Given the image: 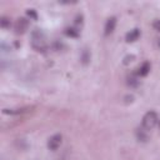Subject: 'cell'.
<instances>
[{"mask_svg": "<svg viewBox=\"0 0 160 160\" xmlns=\"http://www.w3.org/2000/svg\"><path fill=\"white\" fill-rule=\"evenodd\" d=\"M152 26H154V29H155V30L160 31V20H156V21L152 24Z\"/></svg>", "mask_w": 160, "mask_h": 160, "instance_id": "obj_16", "label": "cell"}, {"mask_svg": "<svg viewBox=\"0 0 160 160\" xmlns=\"http://www.w3.org/2000/svg\"><path fill=\"white\" fill-rule=\"evenodd\" d=\"M150 62L149 61H145V62H142L141 65H140V68H139V70H138V76H146L148 74H149V71H150Z\"/></svg>", "mask_w": 160, "mask_h": 160, "instance_id": "obj_8", "label": "cell"}, {"mask_svg": "<svg viewBox=\"0 0 160 160\" xmlns=\"http://www.w3.org/2000/svg\"><path fill=\"white\" fill-rule=\"evenodd\" d=\"M128 85H130V86H132V88H135V86H138V85H139L138 74H136L135 76H130V78L128 79Z\"/></svg>", "mask_w": 160, "mask_h": 160, "instance_id": "obj_12", "label": "cell"}, {"mask_svg": "<svg viewBox=\"0 0 160 160\" xmlns=\"http://www.w3.org/2000/svg\"><path fill=\"white\" fill-rule=\"evenodd\" d=\"M125 102L128 104V102H132V100H134V96L132 95H128V96H125Z\"/></svg>", "mask_w": 160, "mask_h": 160, "instance_id": "obj_17", "label": "cell"}, {"mask_svg": "<svg viewBox=\"0 0 160 160\" xmlns=\"http://www.w3.org/2000/svg\"><path fill=\"white\" fill-rule=\"evenodd\" d=\"M122 60H124V61H122V64H124V65H129L131 61H134V60H135V55H132V54H131V55H126Z\"/></svg>", "mask_w": 160, "mask_h": 160, "instance_id": "obj_14", "label": "cell"}, {"mask_svg": "<svg viewBox=\"0 0 160 160\" xmlns=\"http://www.w3.org/2000/svg\"><path fill=\"white\" fill-rule=\"evenodd\" d=\"M65 34H66L68 36L76 38V36L79 35V30H76V29H74V28H68V29L65 30Z\"/></svg>", "mask_w": 160, "mask_h": 160, "instance_id": "obj_10", "label": "cell"}, {"mask_svg": "<svg viewBox=\"0 0 160 160\" xmlns=\"http://www.w3.org/2000/svg\"><path fill=\"white\" fill-rule=\"evenodd\" d=\"M158 121H159L158 114H156L155 111L150 110V111H148V112L144 115V118H142V121H141L142 129L146 130V131H149V130H151V129L155 128V125L158 124Z\"/></svg>", "mask_w": 160, "mask_h": 160, "instance_id": "obj_2", "label": "cell"}, {"mask_svg": "<svg viewBox=\"0 0 160 160\" xmlns=\"http://www.w3.org/2000/svg\"><path fill=\"white\" fill-rule=\"evenodd\" d=\"M61 142H62V135L61 134H55L48 140V148H49V150L55 151L60 148Z\"/></svg>", "mask_w": 160, "mask_h": 160, "instance_id": "obj_3", "label": "cell"}, {"mask_svg": "<svg viewBox=\"0 0 160 160\" xmlns=\"http://www.w3.org/2000/svg\"><path fill=\"white\" fill-rule=\"evenodd\" d=\"M115 26H116V18H115V16L109 18V19L106 20L105 28H104V34H105V36L112 34V31L115 30Z\"/></svg>", "mask_w": 160, "mask_h": 160, "instance_id": "obj_5", "label": "cell"}, {"mask_svg": "<svg viewBox=\"0 0 160 160\" xmlns=\"http://www.w3.org/2000/svg\"><path fill=\"white\" fill-rule=\"evenodd\" d=\"M26 15H28L30 19H34V20H36V19H38V14H36V11H35L34 9H28Z\"/></svg>", "mask_w": 160, "mask_h": 160, "instance_id": "obj_15", "label": "cell"}, {"mask_svg": "<svg viewBox=\"0 0 160 160\" xmlns=\"http://www.w3.org/2000/svg\"><path fill=\"white\" fill-rule=\"evenodd\" d=\"M139 36H140V30L135 28V29L130 30L129 32H126L125 40H126L128 42H132V41H136V40L139 39Z\"/></svg>", "mask_w": 160, "mask_h": 160, "instance_id": "obj_6", "label": "cell"}, {"mask_svg": "<svg viewBox=\"0 0 160 160\" xmlns=\"http://www.w3.org/2000/svg\"><path fill=\"white\" fill-rule=\"evenodd\" d=\"M89 60H90V52L85 49V50L82 51V54H81V62H82L84 65H86V64L89 62Z\"/></svg>", "mask_w": 160, "mask_h": 160, "instance_id": "obj_11", "label": "cell"}, {"mask_svg": "<svg viewBox=\"0 0 160 160\" xmlns=\"http://www.w3.org/2000/svg\"><path fill=\"white\" fill-rule=\"evenodd\" d=\"M0 25H1V28H4V29L10 28V19H9L8 16H1V19H0Z\"/></svg>", "mask_w": 160, "mask_h": 160, "instance_id": "obj_9", "label": "cell"}, {"mask_svg": "<svg viewBox=\"0 0 160 160\" xmlns=\"http://www.w3.org/2000/svg\"><path fill=\"white\" fill-rule=\"evenodd\" d=\"M29 28V20L26 18H19L16 21H15V25H14V29H15V32L16 34H24Z\"/></svg>", "mask_w": 160, "mask_h": 160, "instance_id": "obj_4", "label": "cell"}, {"mask_svg": "<svg viewBox=\"0 0 160 160\" xmlns=\"http://www.w3.org/2000/svg\"><path fill=\"white\" fill-rule=\"evenodd\" d=\"M31 46L36 50V51H45L48 49V45L45 44V36L42 34V31L40 29H35L31 32Z\"/></svg>", "mask_w": 160, "mask_h": 160, "instance_id": "obj_1", "label": "cell"}, {"mask_svg": "<svg viewBox=\"0 0 160 160\" xmlns=\"http://www.w3.org/2000/svg\"><path fill=\"white\" fill-rule=\"evenodd\" d=\"M30 108H18V109H2V114L8 115H20L24 112H28Z\"/></svg>", "mask_w": 160, "mask_h": 160, "instance_id": "obj_7", "label": "cell"}, {"mask_svg": "<svg viewBox=\"0 0 160 160\" xmlns=\"http://www.w3.org/2000/svg\"><path fill=\"white\" fill-rule=\"evenodd\" d=\"M145 131H146V130H144V129L140 130V131H139V130L136 131V136H138V139H139L140 141H146V140H148V135L145 134Z\"/></svg>", "mask_w": 160, "mask_h": 160, "instance_id": "obj_13", "label": "cell"}]
</instances>
